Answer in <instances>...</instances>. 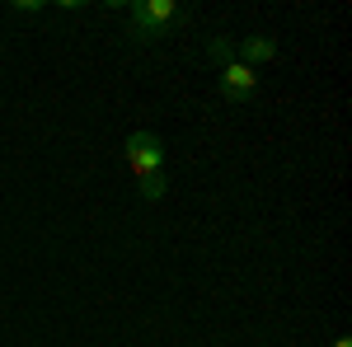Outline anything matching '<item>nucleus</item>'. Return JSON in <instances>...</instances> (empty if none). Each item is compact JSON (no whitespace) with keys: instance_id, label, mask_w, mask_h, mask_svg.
<instances>
[{"instance_id":"nucleus-1","label":"nucleus","mask_w":352,"mask_h":347,"mask_svg":"<svg viewBox=\"0 0 352 347\" xmlns=\"http://www.w3.org/2000/svg\"><path fill=\"white\" fill-rule=\"evenodd\" d=\"M179 24V5L174 0H136L132 5V33L136 38H160L164 28Z\"/></svg>"},{"instance_id":"nucleus-2","label":"nucleus","mask_w":352,"mask_h":347,"mask_svg":"<svg viewBox=\"0 0 352 347\" xmlns=\"http://www.w3.org/2000/svg\"><path fill=\"white\" fill-rule=\"evenodd\" d=\"M127 164L136 179H151L164 169V141L155 132H132L127 136Z\"/></svg>"},{"instance_id":"nucleus-3","label":"nucleus","mask_w":352,"mask_h":347,"mask_svg":"<svg viewBox=\"0 0 352 347\" xmlns=\"http://www.w3.org/2000/svg\"><path fill=\"white\" fill-rule=\"evenodd\" d=\"M254 89H258V76H254L249 66L235 61V66H226V71H221V99H226V104H249V99H254Z\"/></svg>"},{"instance_id":"nucleus-4","label":"nucleus","mask_w":352,"mask_h":347,"mask_svg":"<svg viewBox=\"0 0 352 347\" xmlns=\"http://www.w3.org/2000/svg\"><path fill=\"white\" fill-rule=\"evenodd\" d=\"M272 56H277V43L263 38V33H254V38H240V43H235V61L249 66V71L263 66V61H272Z\"/></svg>"},{"instance_id":"nucleus-5","label":"nucleus","mask_w":352,"mask_h":347,"mask_svg":"<svg viewBox=\"0 0 352 347\" xmlns=\"http://www.w3.org/2000/svg\"><path fill=\"white\" fill-rule=\"evenodd\" d=\"M207 61H217L221 71L235 66V43H230V38H212V43H207Z\"/></svg>"},{"instance_id":"nucleus-6","label":"nucleus","mask_w":352,"mask_h":347,"mask_svg":"<svg viewBox=\"0 0 352 347\" xmlns=\"http://www.w3.org/2000/svg\"><path fill=\"white\" fill-rule=\"evenodd\" d=\"M136 183H141V197H146V202H160L164 188H169V179H164V169H160V174H151V179H136Z\"/></svg>"},{"instance_id":"nucleus-7","label":"nucleus","mask_w":352,"mask_h":347,"mask_svg":"<svg viewBox=\"0 0 352 347\" xmlns=\"http://www.w3.org/2000/svg\"><path fill=\"white\" fill-rule=\"evenodd\" d=\"M14 10H19V14H38V10H43V0H14Z\"/></svg>"},{"instance_id":"nucleus-8","label":"nucleus","mask_w":352,"mask_h":347,"mask_svg":"<svg viewBox=\"0 0 352 347\" xmlns=\"http://www.w3.org/2000/svg\"><path fill=\"white\" fill-rule=\"evenodd\" d=\"M333 347H352V338H338V343H333Z\"/></svg>"}]
</instances>
